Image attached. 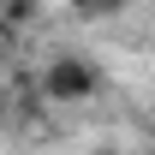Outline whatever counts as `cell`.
<instances>
[{"mask_svg": "<svg viewBox=\"0 0 155 155\" xmlns=\"http://www.w3.org/2000/svg\"><path fill=\"white\" fill-rule=\"evenodd\" d=\"M90 90H96V72L78 66V60H60L54 72H48V96H60V101H78V96H90Z\"/></svg>", "mask_w": 155, "mask_h": 155, "instance_id": "1", "label": "cell"}]
</instances>
